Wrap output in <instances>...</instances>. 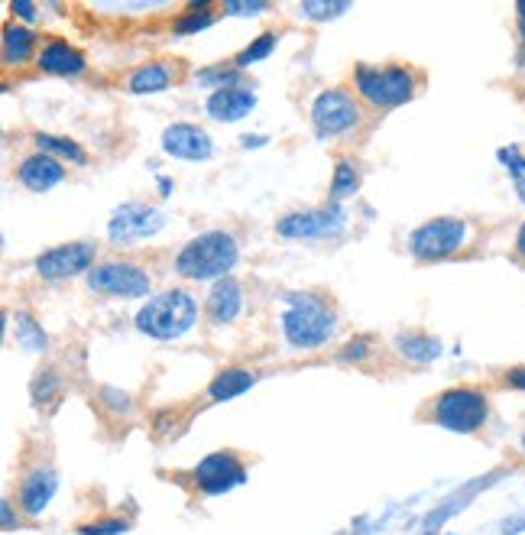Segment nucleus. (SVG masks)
I'll use <instances>...</instances> for the list:
<instances>
[{"mask_svg":"<svg viewBox=\"0 0 525 535\" xmlns=\"http://www.w3.org/2000/svg\"><path fill=\"white\" fill-rule=\"evenodd\" d=\"M279 321L289 347H299V351L325 347L334 338V328H338L334 305L325 296H315V292H289L286 312Z\"/></svg>","mask_w":525,"mask_h":535,"instance_id":"f257e3e1","label":"nucleus"},{"mask_svg":"<svg viewBox=\"0 0 525 535\" xmlns=\"http://www.w3.org/2000/svg\"><path fill=\"white\" fill-rule=\"evenodd\" d=\"M240 263V244L231 231H205L175 253V273L185 279H227Z\"/></svg>","mask_w":525,"mask_h":535,"instance_id":"f03ea898","label":"nucleus"},{"mask_svg":"<svg viewBox=\"0 0 525 535\" xmlns=\"http://www.w3.org/2000/svg\"><path fill=\"white\" fill-rule=\"evenodd\" d=\"M198 321V302L185 289H166L159 296L146 299L143 309L133 318L140 334L153 341H179Z\"/></svg>","mask_w":525,"mask_h":535,"instance_id":"7ed1b4c3","label":"nucleus"},{"mask_svg":"<svg viewBox=\"0 0 525 535\" xmlns=\"http://www.w3.org/2000/svg\"><path fill=\"white\" fill-rule=\"evenodd\" d=\"M354 85L360 98L373 104L376 111H393L415 98L419 91V75L409 65H357L354 69Z\"/></svg>","mask_w":525,"mask_h":535,"instance_id":"20e7f679","label":"nucleus"},{"mask_svg":"<svg viewBox=\"0 0 525 535\" xmlns=\"http://www.w3.org/2000/svg\"><path fill=\"white\" fill-rule=\"evenodd\" d=\"M432 419L457 435H474L490 419V399L477 386H451L435 396Z\"/></svg>","mask_w":525,"mask_h":535,"instance_id":"39448f33","label":"nucleus"},{"mask_svg":"<svg viewBox=\"0 0 525 535\" xmlns=\"http://www.w3.org/2000/svg\"><path fill=\"white\" fill-rule=\"evenodd\" d=\"M467 244H470V224L464 218H432L415 227L409 237L412 257L422 263L457 257Z\"/></svg>","mask_w":525,"mask_h":535,"instance_id":"423d86ee","label":"nucleus"},{"mask_svg":"<svg viewBox=\"0 0 525 535\" xmlns=\"http://www.w3.org/2000/svg\"><path fill=\"white\" fill-rule=\"evenodd\" d=\"M350 214L341 202H328L305 211H289L276 221V234L286 240H328L347 231Z\"/></svg>","mask_w":525,"mask_h":535,"instance_id":"0eeeda50","label":"nucleus"},{"mask_svg":"<svg viewBox=\"0 0 525 535\" xmlns=\"http://www.w3.org/2000/svg\"><path fill=\"white\" fill-rule=\"evenodd\" d=\"M360 120L363 111L347 88H325L312 101V124L321 137H344V133L360 127Z\"/></svg>","mask_w":525,"mask_h":535,"instance_id":"6e6552de","label":"nucleus"},{"mask_svg":"<svg viewBox=\"0 0 525 535\" xmlns=\"http://www.w3.org/2000/svg\"><path fill=\"white\" fill-rule=\"evenodd\" d=\"M88 289L104 292V296H117V299H143L146 292L153 289V276L137 263L107 260L88 273Z\"/></svg>","mask_w":525,"mask_h":535,"instance_id":"1a4fd4ad","label":"nucleus"},{"mask_svg":"<svg viewBox=\"0 0 525 535\" xmlns=\"http://www.w3.org/2000/svg\"><path fill=\"white\" fill-rule=\"evenodd\" d=\"M166 224H169V218L163 208H153L146 202H124V205H117L111 221H107V237H111L114 244L150 240L156 234H163Z\"/></svg>","mask_w":525,"mask_h":535,"instance_id":"9d476101","label":"nucleus"},{"mask_svg":"<svg viewBox=\"0 0 525 535\" xmlns=\"http://www.w3.org/2000/svg\"><path fill=\"white\" fill-rule=\"evenodd\" d=\"M94 257H98V244L91 240H69L36 257V273L43 279H72L78 273L94 270Z\"/></svg>","mask_w":525,"mask_h":535,"instance_id":"9b49d317","label":"nucleus"},{"mask_svg":"<svg viewBox=\"0 0 525 535\" xmlns=\"http://www.w3.org/2000/svg\"><path fill=\"white\" fill-rule=\"evenodd\" d=\"M195 484L205 497H221V493L247 484V467L240 464L234 451H214L195 464Z\"/></svg>","mask_w":525,"mask_h":535,"instance_id":"f8f14e48","label":"nucleus"},{"mask_svg":"<svg viewBox=\"0 0 525 535\" xmlns=\"http://www.w3.org/2000/svg\"><path fill=\"white\" fill-rule=\"evenodd\" d=\"M163 150L172 159H182V163H208L214 156V140L205 127L188 124V120H175L163 130Z\"/></svg>","mask_w":525,"mask_h":535,"instance_id":"ddd939ff","label":"nucleus"},{"mask_svg":"<svg viewBox=\"0 0 525 535\" xmlns=\"http://www.w3.org/2000/svg\"><path fill=\"white\" fill-rule=\"evenodd\" d=\"M36 69L46 72V75L72 78V75H82L88 69V62H85V52L78 46H72L69 39L49 36V39H43V46H39Z\"/></svg>","mask_w":525,"mask_h":535,"instance_id":"4468645a","label":"nucleus"},{"mask_svg":"<svg viewBox=\"0 0 525 535\" xmlns=\"http://www.w3.org/2000/svg\"><path fill=\"white\" fill-rule=\"evenodd\" d=\"M17 179L23 189H30V192H49V189H56L59 182H65V166L49 153H30L17 166Z\"/></svg>","mask_w":525,"mask_h":535,"instance_id":"2eb2a0df","label":"nucleus"},{"mask_svg":"<svg viewBox=\"0 0 525 535\" xmlns=\"http://www.w3.org/2000/svg\"><path fill=\"white\" fill-rule=\"evenodd\" d=\"M253 107H257V95H253L247 85H237V88L211 91L205 111H208L211 120H221V124H234V120H244L247 114H253Z\"/></svg>","mask_w":525,"mask_h":535,"instance_id":"dca6fc26","label":"nucleus"},{"mask_svg":"<svg viewBox=\"0 0 525 535\" xmlns=\"http://www.w3.org/2000/svg\"><path fill=\"white\" fill-rule=\"evenodd\" d=\"M56 487H59V474L52 471L49 464L33 467L20 484V503L26 516H43V510L52 503V497H56Z\"/></svg>","mask_w":525,"mask_h":535,"instance_id":"f3484780","label":"nucleus"},{"mask_svg":"<svg viewBox=\"0 0 525 535\" xmlns=\"http://www.w3.org/2000/svg\"><path fill=\"white\" fill-rule=\"evenodd\" d=\"M205 312L214 325H231V321L240 318L244 312V286L237 283V279H218V283L211 286L208 292V302H205Z\"/></svg>","mask_w":525,"mask_h":535,"instance_id":"a211bd4d","label":"nucleus"},{"mask_svg":"<svg viewBox=\"0 0 525 535\" xmlns=\"http://www.w3.org/2000/svg\"><path fill=\"white\" fill-rule=\"evenodd\" d=\"M175 75H179V65L169 62V59H159V62H146L140 69H133L127 75V91L133 95H153V91H166Z\"/></svg>","mask_w":525,"mask_h":535,"instance_id":"6ab92c4d","label":"nucleus"},{"mask_svg":"<svg viewBox=\"0 0 525 535\" xmlns=\"http://www.w3.org/2000/svg\"><path fill=\"white\" fill-rule=\"evenodd\" d=\"M253 383H257V373H253V370L227 367L208 383V399H211V403H227V399H237V396H244L247 390H253Z\"/></svg>","mask_w":525,"mask_h":535,"instance_id":"aec40b11","label":"nucleus"},{"mask_svg":"<svg viewBox=\"0 0 525 535\" xmlns=\"http://www.w3.org/2000/svg\"><path fill=\"white\" fill-rule=\"evenodd\" d=\"M39 36L30 30V26H20V23H7L4 26V62L7 65H26L30 59L39 56Z\"/></svg>","mask_w":525,"mask_h":535,"instance_id":"412c9836","label":"nucleus"},{"mask_svg":"<svg viewBox=\"0 0 525 535\" xmlns=\"http://www.w3.org/2000/svg\"><path fill=\"white\" fill-rule=\"evenodd\" d=\"M396 351L412 360V364H432V360L441 357L444 344L435 338V334H422V331H402L396 334Z\"/></svg>","mask_w":525,"mask_h":535,"instance_id":"4be33fe9","label":"nucleus"},{"mask_svg":"<svg viewBox=\"0 0 525 535\" xmlns=\"http://www.w3.org/2000/svg\"><path fill=\"white\" fill-rule=\"evenodd\" d=\"M33 143L39 146V153H49V156H62L69 159L75 166H85L88 163V153L82 143H75L69 137H56V133H36Z\"/></svg>","mask_w":525,"mask_h":535,"instance_id":"5701e85b","label":"nucleus"},{"mask_svg":"<svg viewBox=\"0 0 525 535\" xmlns=\"http://www.w3.org/2000/svg\"><path fill=\"white\" fill-rule=\"evenodd\" d=\"M357 189H360L357 166L350 163V159H341V163L334 166V176H331V198H334V202H341V198L354 195Z\"/></svg>","mask_w":525,"mask_h":535,"instance_id":"b1692460","label":"nucleus"},{"mask_svg":"<svg viewBox=\"0 0 525 535\" xmlns=\"http://www.w3.org/2000/svg\"><path fill=\"white\" fill-rule=\"evenodd\" d=\"M276 43H279V36H276L273 30L260 33L257 39H253V43L244 46V52H237L234 65H237V69H247V65H253V62L269 59V52H276Z\"/></svg>","mask_w":525,"mask_h":535,"instance_id":"393cba45","label":"nucleus"},{"mask_svg":"<svg viewBox=\"0 0 525 535\" xmlns=\"http://www.w3.org/2000/svg\"><path fill=\"white\" fill-rule=\"evenodd\" d=\"M299 10H302V17H308V20L328 23L334 17H341V13H347L350 4H347V0H305Z\"/></svg>","mask_w":525,"mask_h":535,"instance_id":"a878e982","label":"nucleus"},{"mask_svg":"<svg viewBox=\"0 0 525 535\" xmlns=\"http://www.w3.org/2000/svg\"><path fill=\"white\" fill-rule=\"evenodd\" d=\"M17 341L23 347H30V351H46V331L43 325H36V318H30L26 312L17 315Z\"/></svg>","mask_w":525,"mask_h":535,"instance_id":"bb28decb","label":"nucleus"},{"mask_svg":"<svg viewBox=\"0 0 525 535\" xmlns=\"http://www.w3.org/2000/svg\"><path fill=\"white\" fill-rule=\"evenodd\" d=\"M214 20H218V13L214 10H201V13H182L179 20L172 23V30L179 36H192V33H205L208 26H214Z\"/></svg>","mask_w":525,"mask_h":535,"instance_id":"cd10ccee","label":"nucleus"},{"mask_svg":"<svg viewBox=\"0 0 525 535\" xmlns=\"http://www.w3.org/2000/svg\"><path fill=\"white\" fill-rule=\"evenodd\" d=\"M195 78H198V85H218L214 91L244 85V82H240V72H234V69H224V65H211V69H201Z\"/></svg>","mask_w":525,"mask_h":535,"instance_id":"c85d7f7f","label":"nucleus"},{"mask_svg":"<svg viewBox=\"0 0 525 535\" xmlns=\"http://www.w3.org/2000/svg\"><path fill=\"white\" fill-rule=\"evenodd\" d=\"M496 159H500V166L509 172V179H513V182L525 176V150L519 143L500 146V150H496Z\"/></svg>","mask_w":525,"mask_h":535,"instance_id":"c756f323","label":"nucleus"},{"mask_svg":"<svg viewBox=\"0 0 525 535\" xmlns=\"http://www.w3.org/2000/svg\"><path fill=\"white\" fill-rule=\"evenodd\" d=\"M62 393V380L56 377L52 370H43V373H36V380H33V399L39 406H46L52 396H59Z\"/></svg>","mask_w":525,"mask_h":535,"instance_id":"7c9ffc66","label":"nucleus"},{"mask_svg":"<svg viewBox=\"0 0 525 535\" xmlns=\"http://www.w3.org/2000/svg\"><path fill=\"white\" fill-rule=\"evenodd\" d=\"M127 529H130L127 519H120V516H104V519H94V523L78 526V535H120V532H127Z\"/></svg>","mask_w":525,"mask_h":535,"instance_id":"2f4dec72","label":"nucleus"},{"mask_svg":"<svg viewBox=\"0 0 525 535\" xmlns=\"http://www.w3.org/2000/svg\"><path fill=\"white\" fill-rule=\"evenodd\" d=\"M367 357H370V338H354L338 351L341 364H360V360H367Z\"/></svg>","mask_w":525,"mask_h":535,"instance_id":"473e14b6","label":"nucleus"},{"mask_svg":"<svg viewBox=\"0 0 525 535\" xmlns=\"http://www.w3.org/2000/svg\"><path fill=\"white\" fill-rule=\"evenodd\" d=\"M269 4H263V0H227V4L221 7L224 17H253V13H266Z\"/></svg>","mask_w":525,"mask_h":535,"instance_id":"72a5a7b5","label":"nucleus"},{"mask_svg":"<svg viewBox=\"0 0 525 535\" xmlns=\"http://www.w3.org/2000/svg\"><path fill=\"white\" fill-rule=\"evenodd\" d=\"M10 13H13V17L26 20V23H36V17H39V10L30 4V0H13V4H10Z\"/></svg>","mask_w":525,"mask_h":535,"instance_id":"f704fd0d","label":"nucleus"},{"mask_svg":"<svg viewBox=\"0 0 525 535\" xmlns=\"http://www.w3.org/2000/svg\"><path fill=\"white\" fill-rule=\"evenodd\" d=\"M101 396H104L107 403H111L117 412H127V409H130V396H127V393H120V390H114V386H104Z\"/></svg>","mask_w":525,"mask_h":535,"instance_id":"c9c22d12","label":"nucleus"},{"mask_svg":"<svg viewBox=\"0 0 525 535\" xmlns=\"http://www.w3.org/2000/svg\"><path fill=\"white\" fill-rule=\"evenodd\" d=\"M506 383L513 386V390L525 393V367H513V370H506Z\"/></svg>","mask_w":525,"mask_h":535,"instance_id":"e433bc0d","label":"nucleus"},{"mask_svg":"<svg viewBox=\"0 0 525 535\" xmlns=\"http://www.w3.org/2000/svg\"><path fill=\"white\" fill-rule=\"evenodd\" d=\"M0 513H4V529H13V526H17V519H13V506H10V500L0 503Z\"/></svg>","mask_w":525,"mask_h":535,"instance_id":"4c0bfd02","label":"nucleus"},{"mask_svg":"<svg viewBox=\"0 0 525 535\" xmlns=\"http://www.w3.org/2000/svg\"><path fill=\"white\" fill-rule=\"evenodd\" d=\"M240 146H247V150H260V146H266V137H250V133H244V137H240Z\"/></svg>","mask_w":525,"mask_h":535,"instance_id":"58836bf2","label":"nucleus"},{"mask_svg":"<svg viewBox=\"0 0 525 535\" xmlns=\"http://www.w3.org/2000/svg\"><path fill=\"white\" fill-rule=\"evenodd\" d=\"M516 257L525 260V221L519 224V231H516Z\"/></svg>","mask_w":525,"mask_h":535,"instance_id":"ea45409f","label":"nucleus"},{"mask_svg":"<svg viewBox=\"0 0 525 535\" xmlns=\"http://www.w3.org/2000/svg\"><path fill=\"white\" fill-rule=\"evenodd\" d=\"M516 23H519V36L525 39V0L516 4Z\"/></svg>","mask_w":525,"mask_h":535,"instance_id":"a19ab883","label":"nucleus"},{"mask_svg":"<svg viewBox=\"0 0 525 535\" xmlns=\"http://www.w3.org/2000/svg\"><path fill=\"white\" fill-rule=\"evenodd\" d=\"M513 189H516V198H519V202L525 205V176L513 182Z\"/></svg>","mask_w":525,"mask_h":535,"instance_id":"79ce46f5","label":"nucleus"},{"mask_svg":"<svg viewBox=\"0 0 525 535\" xmlns=\"http://www.w3.org/2000/svg\"><path fill=\"white\" fill-rule=\"evenodd\" d=\"M169 192H172V179L163 176V179H159V195H169Z\"/></svg>","mask_w":525,"mask_h":535,"instance_id":"37998d69","label":"nucleus"},{"mask_svg":"<svg viewBox=\"0 0 525 535\" xmlns=\"http://www.w3.org/2000/svg\"><path fill=\"white\" fill-rule=\"evenodd\" d=\"M516 65H519V69H525V39H522V46H519V56H516Z\"/></svg>","mask_w":525,"mask_h":535,"instance_id":"c03bdc74","label":"nucleus"}]
</instances>
